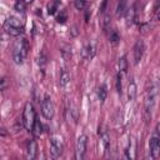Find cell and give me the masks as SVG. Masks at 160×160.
<instances>
[{
	"mask_svg": "<svg viewBox=\"0 0 160 160\" xmlns=\"http://www.w3.org/2000/svg\"><path fill=\"white\" fill-rule=\"evenodd\" d=\"M29 42L26 39H18L12 45V60L16 65H21L28 55Z\"/></svg>",
	"mask_w": 160,
	"mask_h": 160,
	"instance_id": "1",
	"label": "cell"
},
{
	"mask_svg": "<svg viewBox=\"0 0 160 160\" xmlns=\"http://www.w3.org/2000/svg\"><path fill=\"white\" fill-rule=\"evenodd\" d=\"M156 94H158V90H156V86H155V85H151V86L148 89V91H146L145 109H144V118H145V121H146V122L151 119V111H152L154 105H155Z\"/></svg>",
	"mask_w": 160,
	"mask_h": 160,
	"instance_id": "2",
	"label": "cell"
},
{
	"mask_svg": "<svg viewBox=\"0 0 160 160\" xmlns=\"http://www.w3.org/2000/svg\"><path fill=\"white\" fill-rule=\"evenodd\" d=\"M36 120V115H35V110H34V106L30 101H28L24 106V110H22V118H21V121H22V125L25 129L30 130L32 129V125Z\"/></svg>",
	"mask_w": 160,
	"mask_h": 160,
	"instance_id": "3",
	"label": "cell"
},
{
	"mask_svg": "<svg viewBox=\"0 0 160 160\" xmlns=\"http://www.w3.org/2000/svg\"><path fill=\"white\" fill-rule=\"evenodd\" d=\"M64 150V144H62V139L60 135L54 134L50 138V155L54 160H56L58 158L61 156Z\"/></svg>",
	"mask_w": 160,
	"mask_h": 160,
	"instance_id": "4",
	"label": "cell"
},
{
	"mask_svg": "<svg viewBox=\"0 0 160 160\" xmlns=\"http://www.w3.org/2000/svg\"><path fill=\"white\" fill-rule=\"evenodd\" d=\"M86 146H88V136L85 134H81L78 138L75 145V160H84L86 154Z\"/></svg>",
	"mask_w": 160,
	"mask_h": 160,
	"instance_id": "5",
	"label": "cell"
},
{
	"mask_svg": "<svg viewBox=\"0 0 160 160\" xmlns=\"http://www.w3.org/2000/svg\"><path fill=\"white\" fill-rule=\"evenodd\" d=\"M41 114L48 120H51L54 118V114H55L54 104H52V101H51L49 95H45V98L41 101Z\"/></svg>",
	"mask_w": 160,
	"mask_h": 160,
	"instance_id": "6",
	"label": "cell"
},
{
	"mask_svg": "<svg viewBox=\"0 0 160 160\" xmlns=\"http://www.w3.org/2000/svg\"><path fill=\"white\" fill-rule=\"evenodd\" d=\"M150 154L154 160L160 156V138L158 135H154L150 139Z\"/></svg>",
	"mask_w": 160,
	"mask_h": 160,
	"instance_id": "7",
	"label": "cell"
},
{
	"mask_svg": "<svg viewBox=\"0 0 160 160\" xmlns=\"http://www.w3.org/2000/svg\"><path fill=\"white\" fill-rule=\"evenodd\" d=\"M144 51H145V44L141 39L136 40L135 45H134V62L135 64H139L142 55H144Z\"/></svg>",
	"mask_w": 160,
	"mask_h": 160,
	"instance_id": "8",
	"label": "cell"
},
{
	"mask_svg": "<svg viewBox=\"0 0 160 160\" xmlns=\"http://www.w3.org/2000/svg\"><path fill=\"white\" fill-rule=\"evenodd\" d=\"M38 156V144L35 140H30L26 146V160H36Z\"/></svg>",
	"mask_w": 160,
	"mask_h": 160,
	"instance_id": "9",
	"label": "cell"
},
{
	"mask_svg": "<svg viewBox=\"0 0 160 160\" xmlns=\"http://www.w3.org/2000/svg\"><path fill=\"white\" fill-rule=\"evenodd\" d=\"M136 10H135V5L130 6L126 9V12H125V20H126V25L128 26H131L135 21H136Z\"/></svg>",
	"mask_w": 160,
	"mask_h": 160,
	"instance_id": "10",
	"label": "cell"
},
{
	"mask_svg": "<svg viewBox=\"0 0 160 160\" xmlns=\"http://www.w3.org/2000/svg\"><path fill=\"white\" fill-rule=\"evenodd\" d=\"M95 54H96V41H90L89 42V45L84 49V56L86 58V59H89V60H91L94 56H95Z\"/></svg>",
	"mask_w": 160,
	"mask_h": 160,
	"instance_id": "11",
	"label": "cell"
},
{
	"mask_svg": "<svg viewBox=\"0 0 160 160\" xmlns=\"http://www.w3.org/2000/svg\"><path fill=\"white\" fill-rule=\"evenodd\" d=\"M69 82H70V74H69V71L64 68V69L60 70V75H59V85H60L61 88H65Z\"/></svg>",
	"mask_w": 160,
	"mask_h": 160,
	"instance_id": "12",
	"label": "cell"
},
{
	"mask_svg": "<svg viewBox=\"0 0 160 160\" xmlns=\"http://www.w3.org/2000/svg\"><path fill=\"white\" fill-rule=\"evenodd\" d=\"M128 154V156L130 158V160H135L136 159V142L134 140V138L130 139L129 141V146H128V150L125 151Z\"/></svg>",
	"mask_w": 160,
	"mask_h": 160,
	"instance_id": "13",
	"label": "cell"
},
{
	"mask_svg": "<svg viewBox=\"0 0 160 160\" xmlns=\"http://www.w3.org/2000/svg\"><path fill=\"white\" fill-rule=\"evenodd\" d=\"M4 31L10 36H19L20 34L24 32V28H12V26L4 24Z\"/></svg>",
	"mask_w": 160,
	"mask_h": 160,
	"instance_id": "14",
	"label": "cell"
},
{
	"mask_svg": "<svg viewBox=\"0 0 160 160\" xmlns=\"http://www.w3.org/2000/svg\"><path fill=\"white\" fill-rule=\"evenodd\" d=\"M31 131H32V135H34L35 138H40L41 134H42V125H41L40 120H38V118H36V120H35V122H34V125H32Z\"/></svg>",
	"mask_w": 160,
	"mask_h": 160,
	"instance_id": "15",
	"label": "cell"
},
{
	"mask_svg": "<svg viewBox=\"0 0 160 160\" xmlns=\"http://www.w3.org/2000/svg\"><path fill=\"white\" fill-rule=\"evenodd\" d=\"M136 84L134 80H131L129 82V86H128V96H129V100H134L136 98Z\"/></svg>",
	"mask_w": 160,
	"mask_h": 160,
	"instance_id": "16",
	"label": "cell"
},
{
	"mask_svg": "<svg viewBox=\"0 0 160 160\" xmlns=\"http://www.w3.org/2000/svg\"><path fill=\"white\" fill-rule=\"evenodd\" d=\"M106 96H108V88L105 84H102L98 89V98H99L100 102H104L106 100Z\"/></svg>",
	"mask_w": 160,
	"mask_h": 160,
	"instance_id": "17",
	"label": "cell"
},
{
	"mask_svg": "<svg viewBox=\"0 0 160 160\" xmlns=\"http://www.w3.org/2000/svg\"><path fill=\"white\" fill-rule=\"evenodd\" d=\"M126 1H120L119 4H118V6H116V16L118 18H121V16H124L125 15V12H126Z\"/></svg>",
	"mask_w": 160,
	"mask_h": 160,
	"instance_id": "18",
	"label": "cell"
},
{
	"mask_svg": "<svg viewBox=\"0 0 160 160\" xmlns=\"http://www.w3.org/2000/svg\"><path fill=\"white\" fill-rule=\"evenodd\" d=\"M5 24L9 25V26H12V28H22L21 21H20L18 18H15V16H10V18H8V20L5 21Z\"/></svg>",
	"mask_w": 160,
	"mask_h": 160,
	"instance_id": "19",
	"label": "cell"
},
{
	"mask_svg": "<svg viewBox=\"0 0 160 160\" xmlns=\"http://www.w3.org/2000/svg\"><path fill=\"white\" fill-rule=\"evenodd\" d=\"M59 5H60V1H51L48 4V12L49 15H54L58 10H59Z\"/></svg>",
	"mask_w": 160,
	"mask_h": 160,
	"instance_id": "20",
	"label": "cell"
},
{
	"mask_svg": "<svg viewBox=\"0 0 160 160\" xmlns=\"http://www.w3.org/2000/svg\"><path fill=\"white\" fill-rule=\"evenodd\" d=\"M119 70L121 72H126L128 71V60H126V55H122L119 59Z\"/></svg>",
	"mask_w": 160,
	"mask_h": 160,
	"instance_id": "21",
	"label": "cell"
},
{
	"mask_svg": "<svg viewBox=\"0 0 160 160\" xmlns=\"http://www.w3.org/2000/svg\"><path fill=\"white\" fill-rule=\"evenodd\" d=\"M110 21H111L110 12H109V11H105V12H104V16H102V28H104V31L108 30V28H109V25H110Z\"/></svg>",
	"mask_w": 160,
	"mask_h": 160,
	"instance_id": "22",
	"label": "cell"
},
{
	"mask_svg": "<svg viewBox=\"0 0 160 160\" xmlns=\"http://www.w3.org/2000/svg\"><path fill=\"white\" fill-rule=\"evenodd\" d=\"M14 8H15V10H16L18 12H24L25 9H26V4H25V1H22V0H18V1L14 4Z\"/></svg>",
	"mask_w": 160,
	"mask_h": 160,
	"instance_id": "23",
	"label": "cell"
},
{
	"mask_svg": "<svg viewBox=\"0 0 160 160\" xmlns=\"http://www.w3.org/2000/svg\"><path fill=\"white\" fill-rule=\"evenodd\" d=\"M66 20H68L66 11H65V10H60V11H59V14L56 15V21H58L59 24H64Z\"/></svg>",
	"mask_w": 160,
	"mask_h": 160,
	"instance_id": "24",
	"label": "cell"
},
{
	"mask_svg": "<svg viewBox=\"0 0 160 160\" xmlns=\"http://www.w3.org/2000/svg\"><path fill=\"white\" fill-rule=\"evenodd\" d=\"M119 40H120V36H119L118 31L116 30H111L110 31V35H109V41L112 42V44H116Z\"/></svg>",
	"mask_w": 160,
	"mask_h": 160,
	"instance_id": "25",
	"label": "cell"
},
{
	"mask_svg": "<svg viewBox=\"0 0 160 160\" xmlns=\"http://www.w3.org/2000/svg\"><path fill=\"white\" fill-rule=\"evenodd\" d=\"M45 65H46V55H45V52L42 51V52L39 55V66H40L41 70H44V69H45Z\"/></svg>",
	"mask_w": 160,
	"mask_h": 160,
	"instance_id": "26",
	"label": "cell"
},
{
	"mask_svg": "<svg viewBox=\"0 0 160 160\" xmlns=\"http://www.w3.org/2000/svg\"><path fill=\"white\" fill-rule=\"evenodd\" d=\"M116 90H118L119 95L122 94V85H121V75L120 74H118V76H116Z\"/></svg>",
	"mask_w": 160,
	"mask_h": 160,
	"instance_id": "27",
	"label": "cell"
},
{
	"mask_svg": "<svg viewBox=\"0 0 160 160\" xmlns=\"http://www.w3.org/2000/svg\"><path fill=\"white\" fill-rule=\"evenodd\" d=\"M74 5H75V8H76L78 10H82V9L86 6V2H85L84 0H75V1H74Z\"/></svg>",
	"mask_w": 160,
	"mask_h": 160,
	"instance_id": "28",
	"label": "cell"
},
{
	"mask_svg": "<svg viewBox=\"0 0 160 160\" xmlns=\"http://www.w3.org/2000/svg\"><path fill=\"white\" fill-rule=\"evenodd\" d=\"M0 82H1V85H0V90H1V91H4V90H5V88H6V79H5V78H1Z\"/></svg>",
	"mask_w": 160,
	"mask_h": 160,
	"instance_id": "29",
	"label": "cell"
},
{
	"mask_svg": "<svg viewBox=\"0 0 160 160\" xmlns=\"http://www.w3.org/2000/svg\"><path fill=\"white\" fill-rule=\"evenodd\" d=\"M155 16H156V19H160V4L155 10Z\"/></svg>",
	"mask_w": 160,
	"mask_h": 160,
	"instance_id": "30",
	"label": "cell"
},
{
	"mask_svg": "<svg viewBox=\"0 0 160 160\" xmlns=\"http://www.w3.org/2000/svg\"><path fill=\"white\" fill-rule=\"evenodd\" d=\"M122 160H130V158L128 156V154H126V152L122 155Z\"/></svg>",
	"mask_w": 160,
	"mask_h": 160,
	"instance_id": "31",
	"label": "cell"
},
{
	"mask_svg": "<svg viewBox=\"0 0 160 160\" xmlns=\"http://www.w3.org/2000/svg\"><path fill=\"white\" fill-rule=\"evenodd\" d=\"M108 160H111V159H108Z\"/></svg>",
	"mask_w": 160,
	"mask_h": 160,
	"instance_id": "32",
	"label": "cell"
}]
</instances>
